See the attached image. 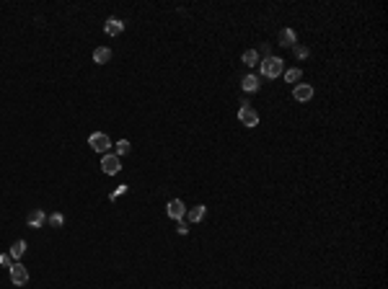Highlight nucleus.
<instances>
[{"mask_svg": "<svg viewBox=\"0 0 388 289\" xmlns=\"http://www.w3.org/2000/svg\"><path fill=\"white\" fill-rule=\"evenodd\" d=\"M259 68H262V75L264 77H280L285 72V62L280 57H267L259 62Z\"/></svg>", "mask_w": 388, "mask_h": 289, "instance_id": "f257e3e1", "label": "nucleus"}, {"mask_svg": "<svg viewBox=\"0 0 388 289\" xmlns=\"http://www.w3.org/2000/svg\"><path fill=\"white\" fill-rule=\"evenodd\" d=\"M101 170L106 176H116L122 170V157H116V155H111V152H106L101 157Z\"/></svg>", "mask_w": 388, "mask_h": 289, "instance_id": "f03ea898", "label": "nucleus"}, {"mask_svg": "<svg viewBox=\"0 0 388 289\" xmlns=\"http://www.w3.org/2000/svg\"><path fill=\"white\" fill-rule=\"evenodd\" d=\"M88 144L94 147L96 152H101V155H106L109 150H111V140L103 135V132H96V135H91L88 137Z\"/></svg>", "mask_w": 388, "mask_h": 289, "instance_id": "7ed1b4c3", "label": "nucleus"}, {"mask_svg": "<svg viewBox=\"0 0 388 289\" xmlns=\"http://www.w3.org/2000/svg\"><path fill=\"white\" fill-rule=\"evenodd\" d=\"M10 282L16 287H23L26 282H29V269H26L21 261H16V264L10 266Z\"/></svg>", "mask_w": 388, "mask_h": 289, "instance_id": "20e7f679", "label": "nucleus"}, {"mask_svg": "<svg viewBox=\"0 0 388 289\" xmlns=\"http://www.w3.org/2000/svg\"><path fill=\"white\" fill-rule=\"evenodd\" d=\"M166 215L171 217V219H176V222L184 219L187 217V204L181 202V199H171V202L166 204Z\"/></svg>", "mask_w": 388, "mask_h": 289, "instance_id": "39448f33", "label": "nucleus"}, {"mask_svg": "<svg viewBox=\"0 0 388 289\" xmlns=\"http://www.w3.org/2000/svg\"><path fill=\"white\" fill-rule=\"evenodd\" d=\"M238 119H241V124H246V127H256V124H259V114H256V109L249 106V103H243V106L238 109Z\"/></svg>", "mask_w": 388, "mask_h": 289, "instance_id": "423d86ee", "label": "nucleus"}, {"mask_svg": "<svg viewBox=\"0 0 388 289\" xmlns=\"http://www.w3.org/2000/svg\"><path fill=\"white\" fill-rule=\"evenodd\" d=\"M292 98H295L297 103H305V101H310V98H313V88H310V85H305V83L295 85V88H292Z\"/></svg>", "mask_w": 388, "mask_h": 289, "instance_id": "0eeeda50", "label": "nucleus"}, {"mask_svg": "<svg viewBox=\"0 0 388 289\" xmlns=\"http://www.w3.org/2000/svg\"><path fill=\"white\" fill-rule=\"evenodd\" d=\"M103 31H106L109 36H119L122 31H124V21H119V18H106L103 21Z\"/></svg>", "mask_w": 388, "mask_h": 289, "instance_id": "6e6552de", "label": "nucleus"}, {"mask_svg": "<svg viewBox=\"0 0 388 289\" xmlns=\"http://www.w3.org/2000/svg\"><path fill=\"white\" fill-rule=\"evenodd\" d=\"M26 222H29V227H42L44 225V222H47V215L42 212V209H31V212H29V217H26Z\"/></svg>", "mask_w": 388, "mask_h": 289, "instance_id": "1a4fd4ad", "label": "nucleus"}, {"mask_svg": "<svg viewBox=\"0 0 388 289\" xmlns=\"http://www.w3.org/2000/svg\"><path fill=\"white\" fill-rule=\"evenodd\" d=\"M204 215H207V207H204V204H197V207H192L189 212H187V219H189V222H202Z\"/></svg>", "mask_w": 388, "mask_h": 289, "instance_id": "9d476101", "label": "nucleus"}, {"mask_svg": "<svg viewBox=\"0 0 388 289\" xmlns=\"http://www.w3.org/2000/svg\"><path fill=\"white\" fill-rule=\"evenodd\" d=\"M241 88L246 90V93H256V90H259V77L256 75H246L241 80Z\"/></svg>", "mask_w": 388, "mask_h": 289, "instance_id": "9b49d317", "label": "nucleus"}, {"mask_svg": "<svg viewBox=\"0 0 388 289\" xmlns=\"http://www.w3.org/2000/svg\"><path fill=\"white\" fill-rule=\"evenodd\" d=\"M111 60V49L109 47H98L96 52H94V62L96 65H106Z\"/></svg>", "mask_w": 388, "mask_h": 289, "instance_id": "f8f14e48", "label": "nucleus"}, {"mask_svg": "<svg viewBox=\"0 0 388 289\" xmlns=\"http://www.w3.org/2000/svg\"><path fill=\"white\" fill-rule=\"evenodd\" d=\"M280 44L282 47H295L297 42H295V31L292 29H282L280 31Z\"/></svg>", "mask_w": 388, "mask_h": 289, "instance_id": "ddd939ff", "label": "nucleus"}, {"mask_svg": "<svg viewBox=\"0 0 388 289\" xmlns=\"http://www.w3.org/2000/svg\"><path fill=\"white\" fill-rule=\"evenodd\" d=\"M241 60H243L246 68H256V65H259V52L256 49H246Z\"/></svg>", "mask_w": 388, "mask_h": 289, "instance_id": "4468645a", "label": "nucleus"}, {"mask_svg": "<svg viewBox=\"0 0 388 289\" xmlns=\"http://www.w3.org/2000/svg\"><path fill=\"white\" fill-rule=\"evenodd\" d=\"M26 253V240H16L10 245V258H21Z\"/></svg>", "mask_w": 388, "mask_h": 289, "instance_id": "2eb2a0df", "label": "nucleus"}, {"mask_svg": "<svg viewBox=\"0 0 388 289\" xmlns=\"http://www.w3.org/2000/svg\"><path fill=\"white\" fill-rule=\"evenodd\" d=\"M282 75H285V80H288V83H297V80H300V77H303V70L290 68V70H285Z\"/></svg>", "mask_w": 388, "mask_h": 289, "instance_id": "dca6fc26", "label": "nucleus"}, {"mask_svg": "<svg viewBox=\"0 0 388 289\" xmlns=\"http://www.w3.org/2000/svg\"><path fill=\"white\" fill-rule=\"evenodd\" d=\"M129 150H132V144H129L127 140H119V142H116V157H124V155H129Z\"/></svg>", "mask_w": 388, "mask_h": 289, "instance_id": "f3484780", "label": "nucleus"}, {"mask_svg": "<svg viewBox=\"0 0 388 289\" xmlns=\"http://www.w3.org/2000/svg\"><path fill=\"white\" fill-rule=\"evenodd\" d=\"M49 225H52V227H62V225H65V217H62L60 212L49 215Z\"/></svg>", "mask_w": 388, "mask_h": 289, "instance_id": "a211bd4d", "label": "nucleus"}, {"mask_svg": "<svg viewBox=\"0 0 388 289\" xmlns=\"http://www.w3.org/2000/svg\"><path fill=\"white\" fill-rule=\"evenodd\" d=\"M0 266H5V269H10V266H13L10 253H0Z\"/></svg>", "mask_w": 388, "mask_h": 289, "instance_id": "6ab92c4d", "label": "nucleus"}, {"mask_svg": "<svg viewBox=\"0 0 388 289\" xmlns=\"http://www.w3.org/2000/svg\"><path fill=\"white\" fill-rule=\"evenodd\" d=\"M295 55H297V57H308L310 52H308V47H303V44H295Z\"/></svg>", "mask_w": 388, "mask_h": 289, "instance_id": "aec40b11", "label": "nucleus"}, {"mask_svg": "<svg viewBox=\"0 0 388 289\" xmlns=\"http://www.w3.org/2000/svg\"><path fill=\"white\" fill-rule=\"evenodd\" d=\"M176 230H179V235H187V232H189V227H187L184 219H179V227H176Z\"/></svg>", "mask_w": 388, "mask_h": 289, "instance_id": "412c9836", "label": "nucleus"}, {"mask_svg": "<svg viewBox=\"0 0 388 289\" xmlns=\"http://www.w3.org/2000/svg\"><path fill=\"white\" fill-rule=\"evenodd\" d=\"M119 194H127V186H119V189H116V191L111 194V199H116V196H119Z\"/></svg>", "mask_w": 388, "mask_h": 289, "instance_id": "4be33fe9", "label": "nucleus"}, {"mask_svg": "<svg viewBox=\"0 0 388 289\" xmlns=\"http://www.w3.org/2000/svg\"><path fill=\"white\" fill-rule=\"evenodd\" d=\"M259 52L264 55V60H267V57H272V55H269V44H262V49H259Z\"/></svg>", "mask_w": 388, "mask_h": 289, "instance_id": "5701e85b", "label": "nucleus"}]
</instances>
